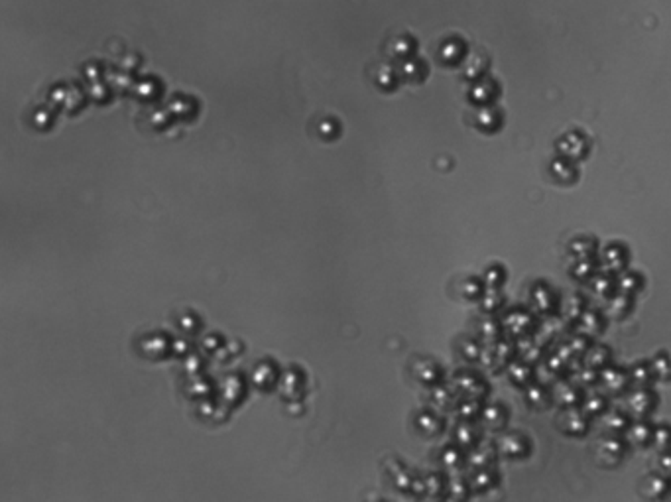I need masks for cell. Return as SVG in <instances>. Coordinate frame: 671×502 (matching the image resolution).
<instances>
[{"instance_id":"obj_1","label":"cell","mask_w":671,"mask_h":502,"mask_svg":"<svg viewBox=\"0 0 671 502\" xmlns=\"http://www.w3.org/2000/svg\"><path fill=\"white\" fill-rule=\"evenodd\" d=\"M557 425L561 427V432L569 434V436H583L587 432V425H589V420H587V414L581 410H575L573 406H567L559 420H557Z\"/></svg>"},{"instance_id":"obj_8","label":"cell","mask_w":671,"mask_h":502,"mask_svg":"<svg viewBox=\"0 0 671 502\" xmlns=\"http://www.w3.org/2000/svg\"><path fill=\"white\" fill-rule=\"evenodd\" d=\"M654 376H656L654 365H648V363H636L630 372V380L636 386H648Z\"/></svg>"},{"instance_id":"obj_6","label":"cell","mask_w":671,"mask_h":502,"mask_svg":"<svg viewBox=\"0 0 671 502\" xmlns=\"http://www.w3.org/2000/svg\"><path fill=\"white\" fill-rule=\"evenodd\" d=\"M654 429L656 427H652L650 423L638 422L636 425L628 427V441L638 447H648L654 441Z\"/></svg>"},{"instance_id":"obj_13","label":"cell","mask_w":671,"mask_h":502,"mask_svg":"<svg viewBox=\"0 0 671 502\" xmlns=\"http://www.w3.org/2000/svg\"><path fill=\"white\" fill-rule=\"evenodd\" d=\"M587 357H589V367L592 369L608 367V349L606 347H592Z\"/></svg>"},{"instance_id":"obj_7","label":"cell","mask_w":671,"mask_h":502,"mask_svg":"<svg viewBox=\"0 0 671 502\" xmlns=\"http://www.w3.org/2000/svg\"><path fill=\"white\" fill-rule=\"evenodd\" d=\"M642 490L650 499H659L663 496L668 490H670V481H668V475H661V473H656V475H650L644 481L642 485Z\"/></svg>"},{"instance_id":"obj_15","label":"cell","mask_w":671,"mask_h":502,"mask_svg":"<svg viewBox=\"0 0 671 502\" xmlns=\"http://www.w3.org/2000/svg\"><path fill=\"white\" fill-rule=\"evenodd\" d=\"M581 329L585 331L587 335H594V333H599L601 331V327H603V319L599 318L597 313H585L583 318H581Z\"/></svg>"},{"instance_id":"obj_3","label":"cell","mask_w":671,"mask_h":502,"mask_svg":"<svg viewBox=\"0 0 671 502\" xmlns=\"http://www.w3.org/2000/svg\"><path fill=\"white\" fill-rule=\"evenodd\" d=\"M528 443L530 441L523 436H520V434H510V436L500 439L498 450H500L502 455H506V457H522L523 453L528 451V447H530Z\"/></svg>"},{"instance_id":"obj_20","label":"cell","mask_w":671,"mask_h":502,"mask_svg":"<svg viewBox=\"0 0 671 502\" xmlns=\"http://www.w3.org/2000/svg\"><path fill=\"white\" fill-rule=\"evenodd\" d=\"M604 260H606V264L608 266L612 264V260H617L618 268H624V256L620 254V249H618V247L614 252H608V254L604 256Z\"/></svg>"},{"instance_id":"obj_2","label":"cell","mask_w":671,"mask_h":502,"mask_svg":"<svg viewBox=\"0 0 671 502\" xmlns=\"http://www.w3.org/2000/svg\"><path fill=\"white\" fill-rule=\"evenodd\" d=\"M597 457L603 459L606 467H617L624 457V445L618 439H604L597 450Z\"/></svg>"},{"instance_id":"obj_9","label":"cell","mask_w":671,"mask_h":502,"mask_svg":"<svg viewBox=\"0 0 671 502\" xmlns=\"http://www.w3.org/2000/svg\"><path fill=\"white\" fill-rule=\"evenodd\" d=\"M525 404L530 408H534V410H539V408H545L550 404V396L541 386H532L525 392Z\"/></svg>"},{"instance_id":"obj_5","label":"cell","mask_w":671,"mask_h":502,"mask_svg":"<svg viewBox=\"0 0 671 502\" xmlns=\"http://www.w3.org/2000/svg\"><path fill=\"white\" fill-rule=\"evenodd\" d=\"M656 398L654 394H650L648 390H636L630 398H628V410L636 416H645L650 414V410L654 408Z\"/></svg>"},{"instance_id":"obj_16","label":"cell","mask_w":671,"mask_h":502,"mask_svg":"<svg viewBox=\"0 0 671 502\" xmlns=\"http://www.w3.org/2000/svg\"><path fill=\"white\" fill-rule=\"evenodd\" d=\"M606 410V398L601 394H592L591 398L585 400V414H603Z\"/></svg>"},{"instance_id":"obj_10","label":"cell","mask_w":671,"mask_h":502,"mask_svg":"<svg viewBox=\"0 0 671 502\" xmlns=\"http://www.w3.org/2000/svg\"><path fill=\"white\" fill-rule=\"evenodd\" d=\"M506 420H508V416L500 406H490L484 412V425H488L490 429H500L506 423Z\"/></svg>"},{"instance_id":"obj_14","label":"cell","mask_w":671,"mask_h":502,"mask_svg":"<svg viewBox=\"0 0 671 502\" xmlns=\"http://www.w3.org/2000/svg\"><path fill=\"white\" fill-rule=\"evenodd\" d=\"M606 425H608L610 432L618 434V432H622V429L628 427V418H626V414H622V412H610V414L606 416Z\"/></svg>"},{"instance_id":"obj_12","label":"cell","mask_w":671,"mask_h":502,"mask_svg":"<svg viewBox=\"0 0 671 502\" xmlns=\"http://www.w3.org/2000/svg\"><path fill=\"white\" fill-rule=\"evenodd\" d=\"M652 445H656L658 451H665L670 450L671 445V427L668 425H659L654 429V441Z\"/></svg>"},{"instance_id":"obj_19","label":"cell","mask_w":671,"mask_h":502,"mask_svg":"<svg viewBox=\"0 0 671 502\" xmlns=\"http://www.w3.org/2000/svg\"><path fill=\"white\" fill-rule=\"evenodd\" d=\"M658 473H661V475H668V476L671 475V451L670 450H665V451H661V453H659Z\"/></svg>"},{"instance_id":"obj_21","label":"cell","mask_w":671,"mask_h":502,"mask_svg":"<svg viewBox=\"0 0 671 502\" xmlns=\"http://www.w3.org/2000/svg\"><path fill=\"white\" fill-rule=\"evenodd\" d=\"M610 286H612V282H610L608 278H601V280L594 282V291L601 293V296H606L608 290H610Z\"/></svg>"},{"instance_id":"obj_4","label":"cell","mask_w":671,"mask_h":502,"mask_svg":"<svg viewBox=\"0 0 671 502\" xmlns=\"http://www.w3.org/2000/svg\"><path fill=\"white\" fill-rule=\"evenodd\" d=\"M628 378H630V376H626L622 370L612 369V367H608V369L603 372V376H601L604 390H606L608 394H622L624 388H626V384H628Z\"/></svg>"},{"instance_id":"obj_18","label":"cell","mask_w":671,"mask_h":502,"mask_svg":"<svg viewBox=\"0 0 671 502\" xmlns=\"http://www.w3.org/2000/svg\"><path fill=\"white\" fill-rule=\"evenodd\" d=\"M620 290L636 291L640 290V276L636 274H624L620 278Z\"/></svg>"},{"instance_id":"obj_17","label":"cell","mask_w":671,"mask_h":502,"mask_svg":"<svg viewBox=\"0 0 671 502\" xmlns=\"http://www.w3.org/2000/svg\"><path fill=\"white\" fill-rule=\"evenodd\" d=\"M510 378L516 384H523L525 380H530V369L523 363H514L510 367Z\"/></svg>"},{"instance_id":"obj_11","label":"cell","mask_w":671,"mask_h":502,"mask_svg":"<svg viewBox=\"0 0 671 502\" xmlns=\"http://www.w3.org/2000/svg\"><path fill=\"white\" fill-rule=\"evenodd\" d=\"M557 392H561V398H557V402H561V406H575V402L579 400V390L569 383L557 384Z\"/></svg>"}]
</instances>
